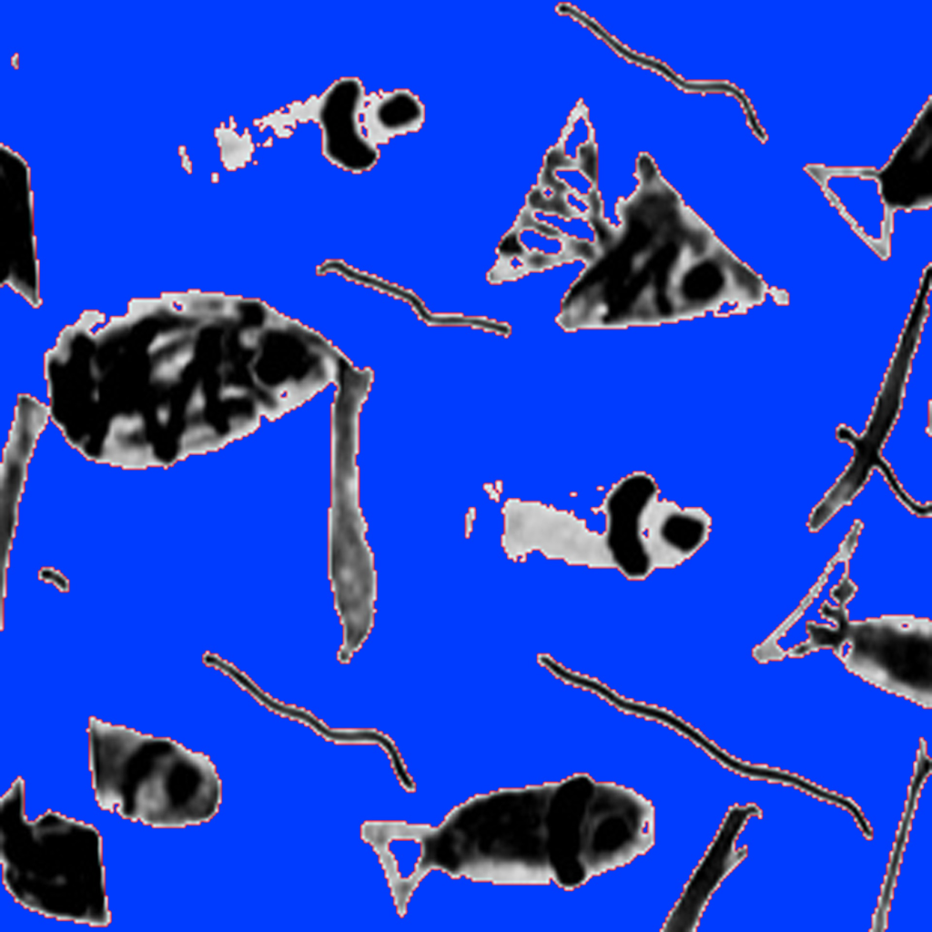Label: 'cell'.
Wrapping results in <instances>:
<instances>
[{"instance_id":"6da1fadb","label":"cell","mask_w":932,"mask_h":932,"mask_svg":"<svg viewBox=\"0 0 932 932\" xmlns=\"http://www.w3.org/2000/svg\"><path fill=\"white\" fill-rule=\"evenodd\" d=\"M1 801L10 807L1 803L3 884L14 899L46 917L109 925L97 829L51 810L28 822L21 777Z\"/></svg>"},{"instance_id":"7a4b0ae2","label":"cell","mask_w":932,"mask_h":932,"mask_svg":"<svg viewBox=\"0 0 932 932\" xmlns=\"http://www.w3.org/2000/svg\"><path fill=\"white\" fill-rule=\"evenodd\" d=\"M145 773L92 765V785L101 809L145 779L127 795L114 812L154 827H185L210 820L218 811L222 786L214 764L169 738L134 731Z\"/></svg>"},{"instance_id":"3957f363","label":"cell","mask_w":932,"mask_h":932,"mask_svg":"<svg viewBox=\"0 0 932 932\" xmlns=\"http://www.w3.org/2000/svg\"><path fill=\"white\" fill-rule=\"evenodd\" d=\"M502 545L510 559L533 551L569 565L614 569L603 533L590 530L572 512L535 501L510 500L504 506Z\"/></svg>"},{"instance_id":"277c9868","label":"cell","mask_w":932,"mask_h":932,"mask_svg":"<svg viewBox=\"0 0 932 932\" xmlns=\"http://www.w3.org/2000/svg\"><path fill=\"white\" fill-rule=\"evenodd\" d=\"M851 627L866 640L880 647V650L848 637L845 642L849 645L844 655L881 653V659L867 663L854 671L860 674L865 669L880 661L862 677L866 676L881 663L887 659L876 673L871 683L897 694L911 697L919 703L918 695L912 684L925 690L926 674L931 675V624L930 622L910 617H883L865 623H856ZM916 687V685L914 684ZM917 688V687H916ZM918 691V689L917 688ZM926 704L928 700L918 691Z\"/></svg>"},{"instance_id":"5b68a950","label":"cell","mask_w":932,"mask_h":932,"mask_svg":"<svg viewBox=\"0 0 932 932\" xmlns=\"http://www.w3.org/2000/svg\"><path fill=\"white\" fill-rule=\"evenodd\" d=\"M660 492L651 474L633 471L614 482L593 510L604 515L603 534L614 569L629 580H643L653 572L643 543L641 516Z\"/></svg>"},{"instance_id":"8992f818","label":"cell","mask_w":932,"mask_h":932,"mask_svg":"<svg viewBox=\"0 0 932 932\" xmlns=\"http://www.w3.org/2000/svg\"><path fill=\"white\" fill-rule=\"evenodd\" d=\"M757 812L754 805H735L725 815L715 836L663 924V932H694L713 894L745 856L736 849L735 839L747 818Z\"/></svg>"},{"instance_id":"52a82bcc","label":"cell","mask_w":932,"mask_h":932,"mask_svg":"<svg viewBox=\"0 0 932 932\" xmlns=\"http://www.w3.org/2000/svg\"><path fill=\"white\" fill-rule=\"evenodd\" d=\"M710 515L701 507H681L654 497L641 516V532L651 568L671 569L690 559L708 541Z\"/></svg>"},{"instance_id":"ba28073f","label":"cell","mask_w":932,"mask_h":932,"mask_svg":"<svg viewBox=\"0 0 932 932\" xmlns=\"http://www.w3.org/2000/svg\"><path fill=\"white\" fill-rule=\"evenodd\" d=\"M50 420L47 405L21 396L15 408L11 433L4 451L1 474L2 525L11 533L24 487L25 469L36 441Z\"/></svg>"},{"instance_id":"9c48e42d","label":"cell","mask_w":932,"mask_h":932,"mask_svg":"<svg viewBox=\"0 0 932 932\" xmlns=\"http://www.w3.org/2000/svg\"><path fill=\"white\" fill-rule=\"evenodd\" d=\"M361 115L367 137L377 145L418 131L425 121V106L410 90L396 88L370 94Z\"/></svg>"},{"instance_id":"30bf717a","label":"cell","mask_w":932,"mask_h":932,"mask_svg":"<svg viewBox=\"0 0 932 932\" xmlns=\"http://www.w3.org/2000/svg\"><path fill=\"white\" fill-rule=\"evenodd\" d=\"M530 210V209H529ZM538 221L552 228L562 237L589 244H595L597 233L593 224L584 217H564L558 214L532 212Z\"/></svg>"},{"instance_id":"8fae6325","label":"cell","mask_w":932,"mask_h":932,"mask_svg":"<svg viewBox=\"0 0 932 932\" xmlns=\"http://www.w3.org/2000/svg\"><path fill=\"white\" fill-rule=\"evenodd\" d=\"M576 169L593 184L597 180L598 157L596 146L593 140L580 145L574 157Z\"/></svg>"},{"instance_id":"7c38bea8","label":"cell","mask_w":932,"mask_h":932,"mask_svg":"<svg viewBox=\"0 0 932 932\" xmlns=\"http://www.w3.org/2000/svg\"><path fill=\"white\" fill-rule=\"evenodd\" d=\"M636 177L639 186H649L662 178L653 160L646 153H641L637 158Z\"/></svg>"},{"instance_id":"4fadbf2b","label":"cell","mask_w":932,"mask_h":932,"mask_svg":"<svg viewBox=\"0 0 932 932\" xmlns=\"http://www.w3.org/2000/svg\"><path fill=\"white\" fill-rule=\"evenodd\" d=\"M564 200L570 210L576 216L584 217L593 210L587 199L573 191H568L564 195Z\"/></svg>"}]
</instances>
